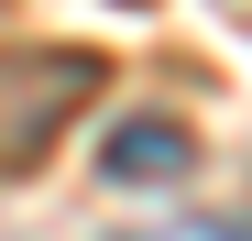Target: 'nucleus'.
Instances as JSON below:
<instances>
[{
	"label": "nucleus",
	"mask_w": 252,
	"mask_h": 241,
	"mask_svg": "<svg viewBox=\"0 0 252 241\" xmlns=\"http://www.w3.org/2000/svg\"><path fill=\"white\" fill-rule=\"evenodd\" d=\"M187 165H197V132L164 120V110H132V120L99 143V176H110V186H176Z\"/></svg>",
	"instance_id": "2"
},
{
	"label": "nucleus",
	"mask_w": 252,
	"mask_h": 241,
	"mask_svg": "<svg viewBox=\"0 0 252 241\" xmlns=\"http://www.w3.org/2000/svg\"><path fill=\"white\" fill-rule=\"evenodd\" d=\"M110 55L88 44H0V186H33L55 165V143L99 110Z\"/></svg>",
	"instance_id": "1"
}]
</instances>
